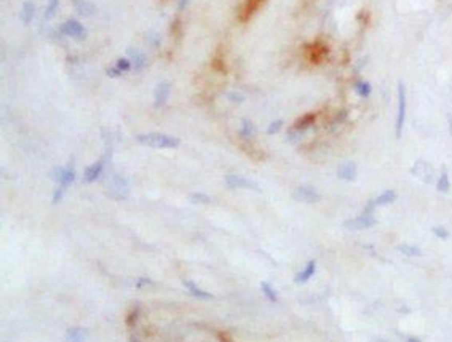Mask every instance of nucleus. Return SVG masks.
<instances>
[{
  "label": "nucleus",
  "instance_id": "35",
  "mask_svg": "<svg viewBox=\"0 0 452 342\" xmlns=\"http://www.w3.org/2000/svg\"><path fill=\"white\" fill-rule=\"evenodd\" d=\"M406 342H420V339H417V337H407Z\"/></svg>",
  "mask_w": 452,
  "mask_h": 342
},
{
  "label": "nucleus",
  "instance_id": "7",
  "mask_svg": "<svg viewBox=\"0 0 452 342\" xmlns=\"http://www.w3.org/2000/svg\"><path fill=\"white\" fill-rule=\"evenodd\" d=\"M294 198L302 203H315L320 200V194L310 186H300L294 190Z\"/></svg>",
  "mask_w": 452,
  "mask_h": 342
},
{
  "label": "nucleus",
  "instance_id": "34",
  "mask_svg": "<svg viewBox=\"0 0 452 342\" xmlns=\"http://www.w3.org/2000/svg\"><path fill=\"white\" fill-rule=\"evenodd\" d=\"M189 2H190V0H181V2H179V8H184Z\"/></svg>",
  "mask_w": 452,
  "mask_h": 342
},
{
  "label": "nucleus",
  "instance_id": "18",
  "mask_svg": "<svg viewBox=\"0 0 452 342\" xmlns=\"http://www.w3.org/2000/svg\"><path fill=\"white\" fill-rule=\"evenodd\" d=\"M130 61H131L133 67H136V69H142L144 64H146V56L141 51L131 48L130 50Z\"/></svg>",
  "mask_w": 452,
  "mask_h": 342
},
{
  "label": "nucleus",
  "instance_id": "12",
  "mask_svg": "<svg viewBox=\"0 0 452 342\" xmlns=\"http://www.w3.org/2000/svg\"><path fill=\"white\" fill-rule=\"evenodd\" d=\"M413 173H414L417 177H420V179L425 181V183L432 181V177H433V170H432V167L428 165V163L423 162V160H419V162L416 163L414 168H413Z\"/></svg>",
  "mask_w": 452,
  "mask_h": 342
},
{
  "label": "nucleus",
  "instance_id": "30",
  "mask_svg": "<svg viewBox=\"0 0 452 342\" xmlns=\"http://www.w3.org/2000/svg\"><path fill=\"white\" fill-rule=\"evenodd\" d=\"M283 127V122L281 120H277V122H273V123H270L269 125V128H267V133L269 134H275V133H278L280 131V128Z\"/></svg>",
  "mask_w": 452,
  "mask_h": 342
},
{
  "label": "nucleus",
  "instance_id": "24",
  "mask_svg": "<svg viewBox=\"0 0 452 342\" xmlns=\"http://www.w3.org/2000/svg\"><path fill=\"white\" fill-rule=\"evenodd\" d=\"M355 90H357V93L363 98H366V96L371 94V85H369L367 82H358V84L355 85Z\"/></svg>",
  "mask_w": 452,
  "mask_h": 342
},
{
  "label": "nucleus",
  "instance_id": "20",
  "mask_svg": "<svg viewBox=\"0 0 452 342\" xmlns=\"http://www.w3.org/2000/svg\"><path fill=\"white\" fill-rule=\"evenodd\" d=\"M436 189L440 190V192H443V194H447V192H449V189H450V181H449V174H447L446 171H443L441 176L438 177Z\"/></svg>",
  "mask_w": 452,
  "mask_h": 342
},
{
  "label": "nucleus",
  "instance_id": "10",
  "mask_svg": "<svg viewBox=\"0 0 452 342\" xmlns=\"http://www.w3.org/2000/svg\"><path fill=\"white\" fill-rule=\"evenodd\" d=\"M357 174H358V167L355 162H344V163H340L337 168V176L340 177V179L348 181V183L357 179Z\"/></svg>",
  "mask_w": 452,
  "mask_h": 342
},
{
  "label": "nucleus",
  "instance_id": "8",
  "mask_svg": "<svg viewBox=\"0 0 452 342\" xmlns=\"http://www.w3.org/2000/svg\"><path fill=\"white\" fill-rule=\"evenodd\" d=\"M265 2V0H244L240 11H238V18L240 21H248L254 13L261 8V5Z\"/></svg>",
  "mask_w": 452,
  "mask_h": 342
},
{
  "label": "nucleus",
  "instance_id": "13",
  "mask_svg": "<svg viewBox=\"0 0 452 342\" xmlns=\"http://www.w3.org/2000/svg\"><path fill=\"white\" fill-rule=\"evenodd\" d=\"M170 90H171V85L168 84V82H161V84L155 88V106L157 107H161L167 103V99L170 96Z\"/></svg>",
  "mask_w": 452,
  "mask_h": 342
},
{
  "label": "nucleus",
  "instance_id": "26",
  "mask_svg": "<svg viewBox=\"0 0 452 342\" xmlns=\"http://www.w3.org/2000/svg\"><path fill=\"white\" fill-rule=\"evenodd\" d=\"M58 8V0H48V7H47V11H45V18H51L54 15V11H56Z\"/></svg>",
  "mask_w": 452,
  "mask_h": 342
},
{
  "label": "nucleus",
  "instance_id": "15",
  "mask_svg": "<svg viewBox=\"0 0 452 342\" xmlns=\"http://www.w3.org/2000/svg\"><path fill=\"white\" fill-rule=\"evenodd\" d=\"M88 333L84 328H71L66 334V342H87Z\"/></svg>",
  "mask_w": 452,
  "mask_h": 342
},
{
  "label": "nucleus",
  "instance_id": "38",
  "mask_svg": "<svg viewBox=\"0 0 452 342\" xmlns=\"http://www.w3.org/2000/svg\"><path fill=\"white\" fill-rule=\"evenodd\" d=\"M438 2H441V0H438Z\"/></svg>",
  "mask_w": 452,
  "mask_h": 342
},
{
  "label": "nucleus",
  "instance_id": "33",
  "mask_svg": "<svg viewBox=\"0 0 452 342\" xmlns=\"http://www.w3.org/2000/svg\"><path fill=\"white\" fill-rule=\"evenodd\" d=\"M229 98H230V99H234V101H241V99H243L241 96H238V94H229Z\"/></svg>",
  "mask_w": 452,
  "mask_h": 342
},
{
  "label": "nucleus",
  "instance_id": "21",
  "mask_svg": "<svg viewBox=\"0 0 452 342\" xmlns=\"http://www.w3.org/2000/svg\"><path fill=\"white\" fill-rule=\"evenodd\" d=\"M75 8L78 10L80 15L84 16H90L94 13V7L88 2H85V0H75Z\"/></svg>",
  "mask_w": 452,
  "mask_h": 342
},
{
  "label": "nucleus",
  "instance_id": "11",
  "mask_svg": "<svg viewBox=\"0 0 452 342\" xmlns=\"http://www.w3.org/2000/svg\"><path fill=\"white\" fill-rule=\"evenodd\" d=\"M315 272H317V263H315V261H309L302 270L296 273L294 281H296V283H299V285L307 283V281H309V280H310V278L315 275Z\"/></svg>",
  "mask_w": 452,
  "mask_h": 342
},
{
  "label": "nucleus",
  "instance_id": "29",
  "mask_svg": "<svg viewBox=\"0 0 452 342\" xmlns=\"http://www.w3.org/2000/svg\"><path fill=\"white\" fill-rule=\"evenodd\" d=\"M432 232H433V234H435L438 238H441V240H446V238L449 237V232H447V229H444V227H433Z\"/></svg>",
  "mask_w": 452,
  "mask_h": 342
},
{
  "label": "nucleus",
  "instance_id": "14",
  "mask_svg": "<svg viewBox=\"0 0 452 342\" xmlns=\"http://www.w3.org/2000/svg\"><path fill=\"white\" fill-rule=\"evenodd\" d=\"M74 179H75V171H74V167H72V165H67L66 168H63V170H61V176H59V181H58V184H59L61 187L67 189V187H69V186L74 183Z\"/></svg>",
  "mask_w": 452,
  "mask_h": 342
},
{
  "label": "nucleus",
  "instance_id": "1",
  "mask_svg": "<svg viewBox=\"0 0 452 342\" xmlns=\"http://www.w3.org/2000/svg\"><path fill=\"white\" fill-rule=\"evenodd\" d=\"M136 139H138V143L154 149H174L181 144L177 138L165 133H144L136 136Z\"/></svg>",
  "mask_w": 452,
  "mask_h": 342
},
{
  "label": "nucleus",
  "instance_id": "6",
  "mask_svg": "<svg viewBox=\"0 0 452 342\" xmlns=\"http://www.w3.org/2000/svg\"><path fill=\"white\" fill-rule=\"evenodd\" d=\"M225 184L232 189H250V190H259V186L248 179V177H243L238 174H227L225 176Z\"/></svg>",
  "mask_w": 452,
  "mask_h": 342
},
{
  "label": "nucleus",
  "instance_id": "23",
  "mask_svg": "<svg viewBox=\"0 0 452 342\" xmlns=\"http://www.w3.org/2000/svg\"><path fill=\"white\" fill-rule=\"evenodd\" d=\"M398 250H400V253H403L404 256H409V257L420 256V250L417 248V246H413V245H400Z\"/></svg>",
  "mask_w": 452,
  "mask_h": 342
},
{
  "label": "nucleus",
  "instance_id": "17",
  "mask_svg": "<svg viewBox=\"0 0 452 342\" xmlns=\"http://www.w3.org/2000/svg\"><path fill=\"white\" fill-rule=\"evenodd\" d=\"M184 285H186V288L189 290V293H190V294H194L195 297H200V299H211V297H213L211 293H208L207 290H201L200 286H198L197 283H194V281L186 280Z\"/></svg>",
  "mask_w": 452,
  "mask_h": 342
},
{
  "label": "nucleus",
  "instance_id": "3",
  "mask_svg": "<svg viewBox=\"0 0 452 342\" xmlns=\"http://www.w3.org/2000/svg\"><path fill=\"white\" fill-rule=\"evenodd\" d=\"M404 120H406V88L400 82L398 84V114H396V136H398V138H401Z\"/></svg>",
  "mask_w": 452,
  "mask_h": 342
},
{
  "label": "nucleus",
  "instance_id": "31",
  "mask_svg": "<svg viewBox=\"0 0 452 342\" xmlns=\"http://www.w3.org/2000/svg\"><path fill=\"white\" fill-rule=\"evenodd\" d=\"M64 194H66V189L59 186L56 190H54V194H53V203H59L63 200Z\"/></svg>",
  "mask_w": 452,
  "mask_h": 342
},
{
  "label": "nucleus",
  "instance_id": "22",
  "mask_svg": "<svg viewBox=\"0 0 452 342\" xmlns=\"http://www.w3.org/2000/svg\"><path fill=\"white\" fill-rule=\"evenodd\" d=\"M261 290H262L264 296L270 300V303H277V300H278V294H277L275 290H273V286H272L270 283L262 281V283H261Z\"/></svg>",
  "mask_w": 452,
  "mask_h": 342
},
{
  "label": "nucleus",
  "instance_id": "37",
  "mask_svg": "<svg viewBox=\"0 0 452 342\" xmlns=\"http://www.w3.org/2000/svg\"><path fill=\"white\" fill-rule=\"evenodd\" d=\"M373 342H388L387 339H376V340H373Z\"/></svg>",
  "mask_w": 452,
  "mask_h": 342
},
{
  "label": "nucleus",
  "instance_id": "36",
  "mask_svg": "<svg viewBox=\"0 0 452 342\" xmlns=\"http://www.w3.org/2000/svg\"><path fill=\"white\" fill-rule=\"evenodd\" d=\"M130 342H141V340H139L138 337H136V336H131V337H130Z\"/></svg>",
  "mask_w": 452,
  "mask_h": 342
},
{
  "label": "nucleus",
  "instance_id": "9",
  "mask_svg": "<svg viewBox=\"0 0 452 342\" xmlns=\"http://www.w3.org/2000/svg\"><path fill=\"white\" fill-rule=\"evenodd\" d=\"M104 167H106V158H104V157L99 158L98 162H94L93 165H90V167L85 170V173H84V183H87V184L94 183V181L98 179V177L102 174Z\"/></svg>",
  "mask_w": 452,
  "mask_h": 342
},
{
  "label": "nucleus",
  "instance_id": "28",
  "mask_svg": "<svg viewBox=\"0 0 452 342\" xmlns=\"http://www.w3.org/2000/svg\"><path fill=\"white\" fill-rule=\"evenodd\" d=\"M190 202H194V203H210V197L207 194L197 192L194 195H190Z\"/></svg>",
  "mask_w": 452,
  "mask_h": 342
},
{
  "label": "nucleus",
  "instance_id": "32",
  "mask_svg": "<svg viewBox=\"0 0 452 342\" xmlns=\"http://www.w3.org/2000/svg\"><path fill=\"white\" fill-rule=\"evenodd\" d=\"M147 283H150V280H147V278H139V280H138V286H144V285H147Z\"/></svg>",
  "mask_w": 452,
  "mask_h": 342
},
{
  "label": "nucleus",
  "instance_id": "25",
  "mask_svg": "<svg viewBox=\"0 0 452 342\" xmlns=\"http://www.w3.org/2000/svg\"><path fill=\"white\" fill-rule=\"evenodd\" d=\"M241 136H243V138H253V136H254V127H253V123L250 120H243Z\"/></svg>",
  "mask_w": 452,
  "mask_h": 342
},
{
  "label": "nucleus",
  "instance_id": "2",
  "mask_svg": "<svg viewBox=\"0 0 452 342\" xmlns=\"http://www.w3.org/2000/svg\"><path fill=\"white\" fill-rule=\"evenodd\" d=\"M107 190H109V195H111L112 198L125 200L130 194V186H128L125 177H121L120 174H114L107 184Z\"/></svg>",
  "mask_w": 452,
  "mask_h": 342
},
{
  "label": "nucleus",
  "instance_id": "4",
  "mask_svg": "<svg viewBox=\"0 0 452 342\" xmlns=\"http://www.w3.org/2000/svg\"><path fill=\"white\" fill-rule=\"evenodd\" d=\"M376 217H374V213H364L353 217V219H348L344 226L350 230H366V229H371L373 226H376Z\"/></svg>",
  "mask_w": 452,
  "mask_h": 342
},
{
  "label": "nucleus",
  "instance_id": "5",
  "mask_svg": "<svg viewBox=\"0 0 452 342\" xmlns=\"http://www.w3.org/2000/svg\"><path fill=\"white\" fill-rule=\"evenodd\" d=\"M61 32L67 37H72V38H85L87 37V29L75 19H69L64 24H61Z\"/></svg>",
  "mask_w": 452,
  "mask_h": 342
},
{
  "label": "nucleus",
  "instance_id": "19",
  "mask_svg": "<svg viewBox=\"0 0 452 342\" xmlns=\"http://www.w3.org/2000/svg\"><path fill=\"white\" fill-rule=\"evenodd\" d=\"M34 13H35V7H34V4H31V2H27V4H24L23 5V10H21V21L24 23V24H27V23H31V19L34 18Z\"/></svg>",
  "mask_w": 452,
  "mask_h": 342
},
{
  "label": "nucleus",
  "instance_id": "27",
  "mask_svg": "<svg viewBox=\"0 0 452 342\" xmlns=\"http://www.w3.org/2000/svg\"><path fill=\"white\" fill-rule=\"evenodd\" d=\"M115 67H117V69H118L120 72H125V71H130V69H131L133 64H131L130 59H125V58H123V59H120V61L115 64Z\"/></svg>",
  "mask_w": 452,
  "mask_h": 342
},
{
  "label": "nucleus",
  "instance_id": "16",
  "mask_svg": "<svg viewBox=\"0 0 452 342\" xmlns=\"http://www.w3.org/2000/svg\"><path fill=\"white\" fill-rule=\"evenodd\" d=\"M327 50L321 44H313L309 47V59L312 63H320L326 56Z\"/></svg>",
  "mask_w": 452,
  "mask_h": 342
}]
</instances>
